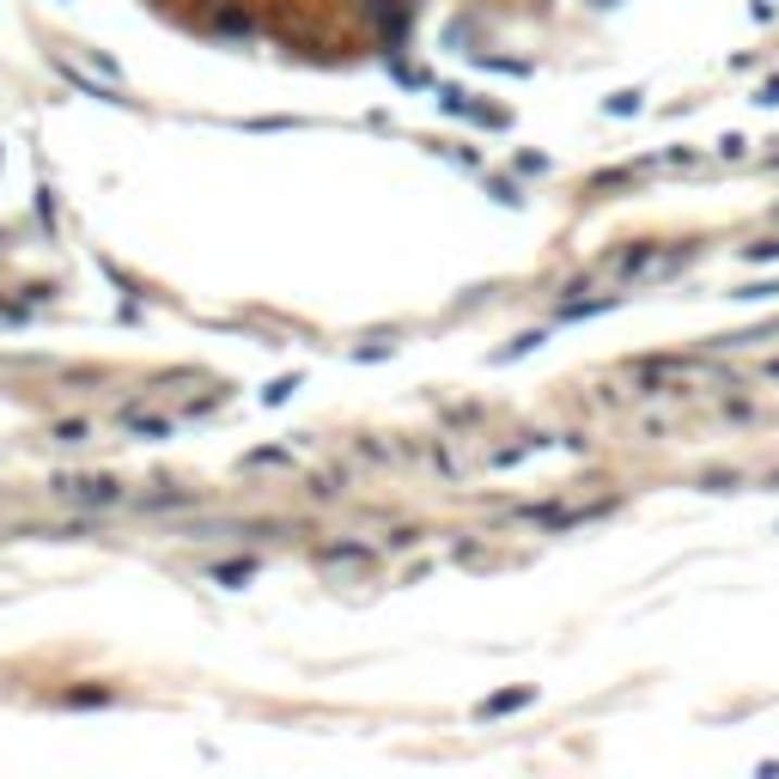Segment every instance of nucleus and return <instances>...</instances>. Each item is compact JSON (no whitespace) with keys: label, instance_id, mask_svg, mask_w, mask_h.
<instances>
[{"label":"nucleus","instance_id":"1","mask_svg":"<svg viewBox=\"0 0 779 779\" xmlns=\"http://www.w3.org/2000/svg\"><path fill=\"white\" fill-rule=\"evenodd\" d=\"M366 25L384 43H397V37L409 32V0H366Z\"/></svg>","mask_w":779,"mask_h":779},{"label":"nucleus","instance_id":"2","mask_svg":"<svg viewBox=\"0 0 779 779\" xmlns=\"http://www.w3.org/2000/svg\"><path fill=\"white\" fill-rule=\"evenodd\" d=\"M74 500H86V505H104V500H116V488L110 481H79V488H67Z\"/></svg>","mask_w":779,"mask_h":779},{"label":"nucleus","instance_id":"3","mask_svg":"<svg viewBox=\"0 0 779 779\" xmlns=\"http://www.w3.org/2000/svg\"><path fill=\"white\" fill-rule=\"evenodd\" d=\"M524 701H530V694H493V701H488V706H481V713H488V718H493V713H512V706H524Z\"/></svg>","mask_w":779,"mask_h":779}]
</instances>
